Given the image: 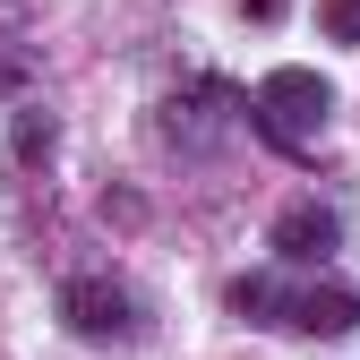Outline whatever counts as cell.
I'll return each instance as SVG.
<instances>
[{
	"label": "cell",
	"mask_w": 360,
	"mask_h": 360,
	"mask_svg": "<svg viewBox=\"0 0 360 360\" xmlns=\"http://www.w3.org/2000/svg\"><path fill=\"white\" fill-rule=\"evenodd\" d=\"M223 103H232V86L198 77V86H189V112H198V120H163V138H172V146H189V155H198V146H214L223 129H232V112H223Z\"/></svg>",
	"instance_id": "5b68a950"
},
{
	"label": "cell",
	"mask_w": 360,
	"mask_h": 360,
	"mask_svg": "<svg viewBox=\"0 0 360 360\" xmlns=\"http://www.w3.org/2000/svg\"><path fill=\"white\" fill-rule=\"evenodd\" d=\"M60 318L77 343H129L138 335V300H129V283L112 275H69L60 283Z\"/></svg>",
	"instance_id": "7a4b0ae2"
},
{
	"label": "cell",
	"mask_w": 360,
	"mask_h": 360,
	"mask_svg": "<svg viewBox=\"0 0 360 360\" xmlns=\"http://www.w3.org/2000/svg\"><path fill=\"white\" fill-rule=\"evenodd\" d=\"M326 112H335V86H326L318 69H266L257 95H249L257 138L283 146V155H309V146H318V138H326Z\"/></svg>",
	"instance_id": "6da1fadb"
},
{
	"label": "cell",
	"mask_w": 360,
	"mask_h": 360,
	"mask_svg": "<svg viewBox=\"0 0 360 360\" xmlns=\"http://www.w3.org/2000/svg\"><path fill=\"white\" fill-rule=\"evenodd\" d=\"M52 146H60V120L26 103V112L9 120V163H18V172H43V163H52Z\"/></svg>",
	"instance_id": "8992f818"
},
{
	"label": "cell",
	"mask_w": 360,
	"mask_h": 360,
	"mask_svg": "<svg viewBox=\"0 0 360 360\" xmlns=\"http://www.w3.org/2000/svg\"><path fill=\"white\" fill-rule=\"evenodd\" d=\"M283 326H300V335H352V326H360V292H352V283L283 292Z\"/></svg>",
	"instance_id": "277c9868"
},
{
	"label": "cell",
	"mask_w": 360,
	"mask_h": 360,
	"mask_svg": "<svg viewBox=\"0 0 360 360\" xmlns=\"http://www.w3.org/2000/svg\"><path fill=\"white\" fill-rule=\"evenodd\" d=\"M318 34L326 43H360V0H318Z\"/></svg>",
	"instance_id": "ba28073f"
},
{
	"label": "cell",
	"mask_w": 360,
	"mask_h": 360,
	"mask_svg": "<svg viewBox=\"0 0 360 360\" xmlns=\"http://www.w3.org/2000/svg\"><path fill=\"white\" fill-rule=\"evenodd\" d=\"M232 309H240V318L283 326V283H275V275H240V283H232Z\"/></svg>",
	"instance_id": "52a82bcc"
},
{
	"label": "cell",
	"mask_w": 360,
	"mask_h": 360,
	"mask_svg": "<svg viewBox=\"0 0 360 360\" xmlns=\"http://www.w3.org/2000/svg\"><path fill=\"white\" fill-rule=\"evenodd\" d=\"M240 18H257V26H266V18H283V0H240Z\"/></svg>",
	"instance_id": "9c48e42d"
},
{
	"label": "cell",
	"mask_w": 360,
	"mask_h": 360,
	"mask_svg": "<svg viewBox=\"0 0 360 360\" xmlns=\"http://www.w3.org/2000/svg\"><path fill=\"white\" fill-rule=\"evenodd\" d=\"M335 240H343V223H335V206H318V198H300V206L275 214V257H283V266H318V257H335Z\"/></svg>",
	"instance_id": "3957f363"
}]
</instances>
